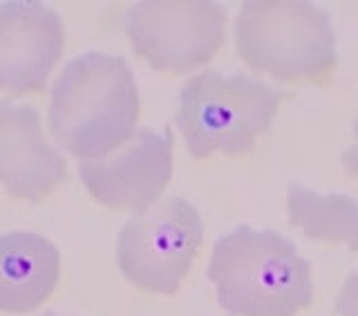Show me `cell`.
<instances>
[{"label":"cell","instance_id":"obj_1","mask_svg":"<svg viewBox=\"0 0 358 316\" xmlns=\"http://www.w3.org/2000/svg\"><path fill=\"white\" fill-rule=\"evenodd\" d=\"M139 88L126 59L85 52L65 63L50 95V130L81 162L126 146L139 121Z\"/></svg>","mask_w":358,"mask_h":316},{"label":"cell","instance_id":"obj_2","mask_svg":"<svg viewBox=\"0 0 358 316\" xmlns=\"http://www.w3.org/2000/svg\"><path fill=\"white\" fill-rule=\"evenodd\" d=\"M206 278L231 316H298L313 303V276L298 247L273 229L240 224L213 242Z\"/></svg>","mask_w":358,"mask_h":316},{"label":"cell","instance_id":"obj_3","mask_svg":"<svg viewBox=\"0 0 358 316\" xmlns=\"http://www.w3.org/2000/svg\"><path fill=\"white\" fill-rule=\"evenodd\" d=\"M233 36L251 70L285 83H324L338 63L331 18L307 0H246Z\"/></svg>","mask_w":358,"mask_h":316},{"label":"cell","instance_id":"obj_4","mask_svg":"<svg viewBox=\"0 0 358 316\" xmlns=\"http://www.w3.org/2000/svg\"><path fill=\"white\" fill-rule=\"evenodd\" d=\"M282 99L285 92L257 78L206 70L179 90L175 123L197 160L242 155L268 132Z\"/></svg>","mask_w":358,"mask_h":316},{"label":"cell","instance_id":"obj_5","mask_svg":"<svg viewBox=\"0 0 358 316\" xmlns=\"http://www.w3.org/2000/svg\"><path fill=\"white\" fill-rule=\"evenodd\" d=\"M204 242V220L186 198L171 195L132 216L117 235L121 276L143 291L173 296Z\"/></svg>","mask_w":358,"mask_h":316},{"label":"cell","instance_id":"obj_6","mask_svg":"<svg viewBox=\"0 0 358 316\" xmlns=\"http://www.w3.org/2000/svg\"><path fill=\"white\" fill-rule=\"evenodd\" d=\"M227 9L213 0H141L126 11L134 54L173 74L206 65L227 43Z\"/></svg>","mask_w":358,"mask_h":316},{"label":"cell","instance_id":"obj_7","mask_svg":"<svg viewBox=\"0 0 358 316\" xmlns=\"http://www.w3.org/2000/svg\"><path fill=\"white\" fill-rule=\"evenodd\" d=\"M173 149L171 128H139L115 155L78 164V177L99 205L137 216L155 207L171 184Z\"/></svg>","mask_w":358,"mask_h":316},{"label":"cell","instance_id":"obj_8","mask_svg":"<svg viewBox=\"0 0 358 316\" xmlns=\"http://www.w3.org/2000/svg\"><path fill=\"white\" fill-rule=\"evenodd\" d=\"M65 48V27L43 3H0V95L22 97L48 85Z\"/></svg>","mask_w":358,"mask_h":316},{"label":"cell","instance_id":"obj_9","mask_svg":"<svg viewBox=\"0 0 358 316\" xmlns=\"http://www.w3.org/2000/svg\"><path fill=\"white\" fill-rule=\"evenodd\" d=\"M67 177L65 157L43 132L31 106L0 104V186L9 195L41 202Z\"/></svg>","mask_w":358,"mask_h":316},{"label":"cell","instance_id":"obj_10","mask_svg":"<svg viewBox=\"0 0 358 316\" xmlns=\"http://www.w3.org/2000/svg\"><path fill=\"white\" fill-rule=\"evenodd\" d=\"M61 280V252L41 233L0 235V312L29 314L48 301Z\"/></svg>","mask_w":358,"mask_h":316},{"label":"cell","instance_id":"obj_11","mask_svg":"<svg viewBox=\"0 0 358 316\" xmlns=\"http://www.w3.org/2000/svg\"><path fill=\"white\" fill-rule=\"evenodd\" d=\"M287 216L309 240L347 245L358 252V200L343 193H318L300 182L287 186Z\"/></svg>","mask_w":358,"mask_h":316},{"label":"cell","instance_id":"obj_12","mask_svg":"<svg viewBox=\"0 0 358 316\" xmlns=\"http://www.w3.org/2000/svg\"><path fill=\"white\" fill-rule=\"evenodd\" d=\"M336 314L338 316H358V269L345 278L338 301H336Z\"/></svg>","mask_w":358,"mask_h":316},{"label":"cell","instance_id":"obj_13","mask_svg":"<svg viewBox=\"0 0 358 316\" xmlns=\"http://www.w3.org/2000/svg\"><path fill=\"white\" fill-rule=\"evenodd\" d=\"M352 135H354V142H352V144L347 146V149L343 151L341 162H343V166H345V171L350 173L352 177H356V179H358V121L354 123Z\"/></svg>","mask_w":358,"mask_h":316},{"label":"cell","instance_id":"obj_14","mask_svg":"<svg viewBox=\"0 0 358 316\" xmlns=\"http://www.w3.org/2000/svg\"><path fill=\"white\" fill-rule=\"evenodd\" d=\"M41 316H59V314H54V312H48V314H41Z\"/></svg>","mask_w":358,"mask_h":316}]
</instances>
